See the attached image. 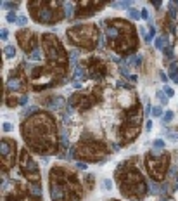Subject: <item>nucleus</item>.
Here are the masks:
<instances>
[{
    "instance_id": "1",
    "label": "nucleus",
    "mask_w": 178,
    "mask_h": 201,
    "mask_svg": "<svg viewBox=\"0 0 178 201\" xmlns=\"http://www.w3.org/2000/svg\"><path fill=\"white\" fill-rule=\"evenodd\" d=\"M23 137L26 144L38 154H52L59 147L57 127L50 115L38 111L23 123Z\"/></svg>"
},
{
    "instance_id": "2",
    "label": "nucleus",
    "mask_w": 178,
    "mask_h": 201,
    "mask_svg": "<svg viewBox=\"0 0 178 201\" xmlns=\"http://www.w3.org/2000/svg\"><path fill=\"white\" fill-rule=\"evenodd\" d=\"M80 184L76 180V175L68 173L64 168H54L50 172V198L52 201H74L80 192Z\"/></svg>"
},
{
    "instance_id": "3",
    "label": "nucleus",
    "mask_w": 178,
    "mask_h": 201,
    "mask_svg": "<svg viewBox=\"0 0 178 201\" xmlns=\"http://www.w3.org/2000/svg\"><path fill=\"white\" fill-rule=\"evenodd\" d=\"M116 175H118V184H119L125 196H128L131 199H142L145 196L147 186L135 168H131V167L126 168L123 165L121 168H118Z\"/></svg>"
},
{
    "instance_id": "4",
    "label": "nucleus",
    "mask_w": 178,
    "mask_h": 201,
    "mask_svg": "<svg viewBox=\"0 0 178 201\" xmlns=\"http://www.w3.org/2000/svg\"><path fill=\"white\" fill-rule=\"evenodd\" d=\"M42 45H43V52H45V57L49 61V64L54 70H64L66 64H68V57H66L64 47L59 42V38L55 35H43L42 36Z\"/></svg>"
},
{
    "instance_id": "5",
    "label": "nucleus",
    "mask_w": 178,
    "mask_h": 201,
    "mask_svg": "<svg viewBox=\"0 0 178 201\" xmlns=\"http://www.w3.org/2000/svg\"><path fill=\"white\" fill-rule=\"evenodd\" d=\"M28 7L31 11L33 19L38 21L40 25H54L64 17V12L61 9H52L47 2H42V0L28 2Z\"/></svg>"
},
{
    "instance_id": "6",
    "label": "nucleus",
    "mask_w": 178,
    "mask_h": 201,
    "mask_svg": "<svg viewBox=\"0 0 178 201\" xmlns=\"http://www.w3.org/2000/svg\"><path fill=\"white\" fill-rule=\"evenodd\" d=\"M68 38L74 45H80V47L92 50L99 35H97V28L92 26V25H78V26H71L68 30Z\"/></svg>"
},
{
    "instance_id": "7",
    "label": "nucleus",
    "mask_w": 178,
    "mask_h": 201,
    "mask_svg": "<svg viewBox=\"0 0 178 201\" xmlns=\"http://www.w3.org/2000/svg\"><path fill=\"white\" fill-rule=\"evenodd\" d=\"M105 153H107V149L102 142L94 141L92 137H83L81 144L78 146V151H76V158L78 156H85L86 160H99Z\"/></svg>"
},
{
    "instance_id": "8",
    "label": "nucleus",
    "mask_w": 178,
    "mask_h": 201,
    "mask_svg": "<svg viewBox=\"0 0 178 201\" xmlns=\"http://www.w3.org/2000/svg\"><path fill=\"white\" fill-rule=\"evenodd\" d=\"M19 170H21V173H23L28 180H31V182H38L40 180L38 165L31 158V154H30V151L26 147H23L21 153H19Z\"/></svg>"
},
{
    "instance_id": "9",
    "label": "nucleus",
    "mask_w": 178,
    "mask_h": 201,
    "mask_svg": "<svg viewBox=\"0 0 178 201\" xmlns=\"http://www.w3.org/2000/svg\"><path fill=\"white\" fill-rule=\"evenodd\" d=\"M168 161H169V156L168 154H163L161 158H156L154 160V156L147 154V170L150 173L152 178H163L164 173H166V168H168Z\"/></svg>"
},
{
    "instance_id": "10",
    "label": "nucleus",
    "mask_w": 178,
    "mask_h": 201,
    "mask_svg": "<svg viewBox=\"0 0 178 201\" xmlns=\"http://www.w3.org/2000/svg\"><path fill=\"white\" fill-rule=\"evenodd\" d=\"M16 142L11 139H2L0 142V154H2V170H11L16 163Z\"/></svg>"
},
{
    "instance_id": "11",
    "label": "nucleus",
    "mask_w": 178,
    "mask_h": 201,
    "mask_svg": "<svg viewBox=\"0 0 178 201\" xmlns=\"http://www.w3.org/2000/svg\"><path fill=\"white\" fill-rule=\"evenodd\" d=\"M105 64L97 59V57H92L90 61H88V75H90L94 80H102L105 76Z\"/></svg>"
},
{
    "instance_id": "12",
    "label": "nucleus",
    "mask_w": 178,
    "mask_h": 201,
    "mask_svg": "<svg viewBox=\"0 0 178 201\" xmlns=\"http://www.w3.org/2000/svg\"><path fill=\"white\" fill-rule=\"evenodd\" d=\"M94 102H95V99L90 94H86V92H80V94H74L71 97V106L80 107V109H85L88 106H92Z\"/></svg>"
},
{
    "instance_id": "13",
    "label": "nucleus",
    "mask_w": 178,
    "mask_h": 201,
    "mask_svg": "<svg viewBox=\"0 0 178 201\" xmlns=\"http://www.w3.org/2000/svg\"><path fill=\"white\" fill-rule=\"evenodd\" d=\"M17 38H19V43H21V47H23L24 50H31V47L33 49H36V45H35V40H33V33L30 31V30H26V28H23L17 35H16Z\"/></svg>"
},
{
    "instance_id": "14",
    "label": "nucleus",
    "mask_w": 178,
    "mask_h": 201,
    "mask_svg": "<svg viewBox=\"0 0 178 201\" xmlns=\"http://www.w3.org/2000/svg\"><path fill=\"white\" fill-rule=\"evenodd\" d=\"M76 7H78V16H90L94 14L99 7H102V2H85V0H81V2H76Z\"/></svg>"
},
{
    "instance_id": "15",
    "label": "nucleus",
    "mask_w": 178,
    "mask_h": 201,
    "mask_svg": "<svg viewBox=\"0 0 178 201\" xmlns=\"http://www.w3.org/2000/svg\"><path fill=\"white\" fill-rule=\"evenodd\" d=\"M140 123H142V109H140V106H133L131 109H128V121H126V125L140 127Z\"/></svg>"
},
{
    "instance_id": "16",
    "label": "nucleus",
    "mask_w": 178,
    "mask_h": 201,
    "mask_svg": "<svg viewBox=\"0 0 178 201\" xmlns=\"http://www.w3.org/2000/svg\"><path fill=\"white\" fill-rule=\"evenodd\" d=\"M5 88H7V90L9 92H19L21 90V88H23V80H21L19 76L16 78V76H11L9 80H7V83H5Z\"/></svg>"
},
{
    "instance_id": "17",
    "label": "nucleus",
    "mask_w": 178,
    "mask_h": 201,
    "mask_svg": "<svg viewBox=\"0 0 178 201\" xmlns=\"http://www.w3.org/2000/svg\"><path fill=\"white\" fill-rule=\"evenodd\" d=\"M138 132H140V127H133V125H125L123 127V135H125V141L130 142L133 141L137 135H138Z\"/></svg>"
},
{
    "instance_id": "18",
    "label": "nucleus",
    "mask_w": 178,
    "mask_h": 201,
    "mask_svg": "<svg viewBox=\"0 0 178 201\" xmlns=\"http://www.w3.org/2000/svg\"><path fill=\"white\" fill-rule=\"evenodd\" d=\"M45 106L50 107V109H61V107H64V99L59 97V96H54V97L45 101Z\"/></svg>"
},
{
    "instance_id": "19",
    "label": "nucleus",
    "mask_w": 178,
    "mask_h": 201,
    "mask_svg": "<svg viewBox=\"0 0 178 201\" xmlns=\"http://www.w3.org/2000/svg\"><path fill=\"white\" fill-rule=\"evenodd\" d=\"M86 70L83 68V66H76V68H74V73H73V78L74 80H78V82H81V80H85L86 78Z\"/></svg>"
},
{
    "instance_id": "20",
    "label": "nucleus",
    "mask_w": 178,
    "mask_h": 201,
    "mask_svg": "<svg viewBox=\"0 0 178 201\" xmlns=\"http://www.w3.org/2000/svg\"><path fill=\"white\" fill-rule=\"evenodd\" d=\"M74 5L76 4H73V2H64V9H66V17H73L74 16Z\"/></svg>"
},
{
    "instance_id": "21",
    "label": "nucleus",
    "mask_w": 178,
    "mask_h": 201,
    "mask_svg": "<svg viewBox=\"0 0 178 201\" xmlns=\"http://www.w3.org/2000/svg\"><path fill=\"white\" fill-rule=\"evenodd\" d=\"M28 191H30V196H31V198H33V196H35V198H40V196H42V189H40V186H38V184L30 186V187H28Z\"/></svg>"
},
{
    "instance_id": "22",
    "label": "nucleus",
    "mask_w": 178,
    "mask_h": 201,
    "mask_svg": "<svg viewBox=\"0 0 178 201\" xmlns=\"http://www.w3.org/2000/svg\"><path fill=\"white\" fill-rule=\"evenodd\" d=\"M113 7H121V9H131V0H121V2H113Z\"/></svg>"
},
{
    "instance_id": "23",
    "label": "nucleus",
    "mask_w": 178,
    "mask_h": 201,
    "mask_svg": "<svg viewBox=\"0 0 178 201\" xmlns=\"http://www.w3.org/2000/svg\"><path fill=\"white\" fill-rule=\"evenodd\" d=\"M166 43H168V38L158 36L156 38V49H166Z\"/></svg>"
},
{
    "instance_id": "24",
    "label": "nucleus",
    "mask_w": 178,
    "mask_h": 201,
    "mask_svg": "<svg viewBox=\"0 0 178 201\" xmlns=\"http://www.w3.org/2000/svg\"><path fill=\"white\" fill-rule=\"evenodd\" d=\"M30 59H31V61H40V59H42V52H40V49H33V50H31V54H30Z\"/></svg>"
},
{
    "instance_id": "25",
    "label": "nucleus",
    "mask_w": 178,
    "mask_h": 201,
    "mask_svg": "<svg viewBox=\"0 0 178 201\" xmlns=\"http://www.w3.org/2000/svg\"><path fill=\"white\" fill-rule=\"evenodd\" d=\"M178 76V66H176V62H173L171 64V68H169V78L171 80H175Z\"/></svg>"
},
{
    "instance_id": "26",
    "label": "nucleus",
    "mask_w": 178,
    "mask_h": 201,
    "mask_svg": "<svg viewBox=\"0 0 178 201\" xmlns=\"http://www.w3.org/2000/svg\"><path fill=\"white\" fill-rule=\"evenodd\" d=\"M4 52H5V56H7L9 59H12V57L16 56V49H14L12 45H7V47L4 49Z\"/></svg>"
},
{
    "instance_id": "27",
    "label": "nucleus",
    "mask_w": 178,
    "mask_h": 201,
    "mask_svg": "<svg viewBox=\"0 0 178 201\" xmlns=\"http://www.w3.org/2000/svg\"><path fill=\"white\" fill-rule=\"evenodd\" d=\"M150 115H152V116H156V118H158V116H163V115H164V111H163V107H159V106H156V107H152V111H150Z\"/></svg>"
},
{
    "instance_id": "28",
    "label": "nucleus",
    "mask_w": 178,
    "mask_h": 201,
    "mask_svg": "<svg viewBox=\"0 0 178 201\" xmlns=\"http://www.w3.org/2000/svg\"><path fill=\"white\" fill-rule=\"evenodd\" d=\"M128 14H130V17H131V19H135V21H137V19H140V11H138V9H130V11H128Z\"/></svg>"
},
{
    "instance_id": "29",
    "label": "nucleus",
    "mask_w": 178,
    "mask_h": 201,
    "mask_svg": "<svg viewBox=\"0 0 178 201\" xmlns=\"http://www.w3.org/2000/svg\"><path fill=\"white\" fill-rule=\"evenodd\" d=\"M17 2H2V7L4 9H17Z\"/></svg>"
},
{
    "instance_id": "30",
    "label": "nucleus",
    "mask_w": 178,
    "mask_h": 201,
    "mask_svg": "<svg viewBox=\"0 0 178 201\" xmlns=\"http://www.w3.org/2000/svg\"><path fill=\"white\" fill-rule=\"evenodd\" d=\"M17 17L19 16H16V12H9L7 14V21H9V23H17Z\"/></svg>"
},
{
    "instance_id": "31",
    "label": "nucleus",
    "mask_w": 178,
    "mask_h": 201,
    "mask_svg": "<svg viewBox=\"0 0 178 201\" xmlns=\"http://www.w3.org/2000/svg\"><path fill=\"white\" fill-rule=\"evenodd\" d=\"M171 120H173V113H171V111H166V113L163 115V121L168 123V121H171Z\"/></svg>"
},
{
    "instance_id": "32",
    "label": "nucleus",
    "mask_w": 178,
    "mask_h": 201,
    "mask_svg": "<svg viewBox=\"0 0 178 201\" xmlns=\"http://www.w3.org/2000/svg\"><path fill=\"white\" fill-rule=\"evenodd\" d=\"M164 94H166V97H173L175 96V90L171 87H164Z\"/></svg>"
},
{
    "instance_id": "33",
    "label": "nucleus",
    "mask_w": 178,
    "mask_h": 201,
    "mask_svg": "<svg viewBox=\"0 0 178 201\" xmlns=\"http://www.w3.org/2000/svg\"><path fill=\"white\" fill-rule=\"evenodd\" d=\"M154 147L163 149V147H164V141H161V139H156V141H154Z\"/></svg>"
},
{
    "instance_id": "34",
    "label": "nucleus",
    "mask_w": 178,
    "mask_h": 201,
    "mask_svg": "<svg viewBox=\"0 0 178 201\" xmlns=\"http://www.w3.org/2000/svg\"><path fill=\"white\" fill-rule=\"evenodd\" d=\"M176 16V9H175V2L169 4V17H175Z\"/></svg>"
},
{
    "instance_id": "35",
    "label": "nucleus",
    "mask_w": 178,
    "mask_h": 201,
    "mask_svg": "<svg viewBox=\"0 0 178 201\" xmlns=\"http://www.w3.org/2000/svg\"><path fill=\"white\" fill-rule=\"evenodd\" d=\"M150 192H154V194H156V192H161V187H159L158 184L152 182V184H150Z\"/></svg>"
},
{
    "instance_id": "36",
    "label": "nucleus",
    "mask_w": 178,
    "mask_h": 201,
    "mask_svg": "<svg viewBox=\"0 0 178 201\" xmlns=\"http://www.w3.org/2000/svg\"><path fill=\"white\" fill-rule=\"evenodd\" d=\"M17 25H19V26H24V25H26V17H24V16H19V17H17Z\"/></svg>"
},
{
    "instance_id": "37",
    "label": "nucleus",
    "mask_w": 178,
    "mask_h": 201,
    "mask_svg": "<svg viewBox=\"0 0 178 201\" xmlns=\"http://www.w3.org/2000/svg\"><path fill=\"white\" fill-rule=\"evenodd\" d=\"M140 19H149V12H147V9H142V11H140Z\"/></svg>"
},
{
    "instance_id": "38",
    "label": "nucleus",
    "mask_w": 178,
    "mask_h": 201,
    "mask_svg": "<svg viewBox=\"0 0 178 201\" xmlns=\"http://www.w3.org/2000/svg\"><path fill=\"white\" fill-rule=\"evenodd\" d=\"M164 56H166V57H169V59L173 57V50H171V47H166V49H164Z\"/></svg>"
},
{
    "instance_id": "39",
    "label": "nucleus",
    "mask_w": 178,
    "mask_h": 201,
    "mask_svg": "<svg viewBox=\"0 0 178 201\" xmlns=\"http://www.w3.org/2000/svg\"><path fill=\"white\" fill-rule=\"evenodd\" d=\"M158 99L164 104V102H166V94H164V92H158Z\"/></svg>"
},
{
    "instance_id": "40",
    "label": "nucleus",
    "mask_w": 178,
    "mask_h": 201,
    "mask_svg": "<svg viewBox=\"0 0 178 201\" xmlns=\"http://www.w3.org/2000/svg\"><path fill=\"white\" fill-rule=\"evenodd\" d=\"M2 130H4V132H11V130H12V125H11V123H4V125H2Z\"/></svg>"
},
{
    "instance_id": "41",
    "label": "nucleus",
    "mask_w": 178,
    "mask_h": 201,
    "mask_svg": "<svg viewBox=\"0 0 178 201\" xmlns=\"http://www.w3.org/2000/svg\"><path fill=\"white\" fill-rule=\"evenodd\" d=\"M76 167H78L80 170H86V167H88V163H83V161H78V163H76Z\"/></svg>"
},
{
    "instance_id": "42",
    "label": "nucleus",
    "mask_w": 178,
    "mask_h": 201,
    "mask_svg": "<svg viewBox=\"0 0 178 201\" xmlns=\"http://www.w3.org/2000/svg\"><path fill=\"white\" fill-rule=\"evenodd\" d=\"M26 101H28V96H26V94H24V96H23V97H21V99H19V101H17V104H19V106H23V104H26Z\"/></svg>"
},
{
    "instance_id": "43",
    "label": "nucleus",
    "mask_w": 178,
    "mask_h": 201,
    "mask_svg": "<svg viewBox=\"0 0 178 201\" xmlns=\"http://www.w3.org/2000/svg\"><path fill=\"white\" fill-rule=\"evenodd\" d=\"M7 36H9V31H7V30H2V31H0V38H2V40H7Z\"/></svg>"
},
{
    "instance_id": "44",
    "label": "nucleus",
    "mask_w": 178,
    "mask_h": 201,
    "mask_svg": "<svg viewBox=\"0 0 178 201\" xmlns=\"http://www.w3.org/2000/svg\"><path fill=\"white\" fill-rule=\"evenodd\" d=\"M159 78H161V82H168V76H166V73H163V71H159Z\"/></svg>"
},
{
    "instance_id": "45",
    "label": "nucleus",
    "mask_w": 178,
    "mask_h": 201,
    "mask_svg": "<svg viewBox=\"0 0 178 201\" xmlns=\"http://www.w3.org/2000/svg\"><path fill=\"white\" fill-rule=\"evenodd\" d=\"M104 187L105 189H111V187H113V182H111V180H104Z\"/></svg>"
},
{
    "instance_id": "46",
    "label": "nucleus",
    "mask_w": 178,
    "mask_h": 201,
    "mask_svg": "<svg viewBox=\"0 0 178 201\" xmlns=\"http://www.w3.org/2000/svg\"><path fill=\"white\" fill-rule=\"evenodd\" d=\"M152 5H154L156 9H159V7L163 5V2H161V0H158V2H156V0H154V2H152Z\"/></svg>"
},
{
    "instance_id": "47",
    "label": "nucleus",
    "mask_w": 178,
    "mask_h": 201,
    "mask_svg": "<svg viewBox=\"0 0 178 201\" xmlns=\"http://www.w3.org/2000/svg\"><path fill=\"white\" fill-rule=\"evenodd\" d=\"M169 141H178V133H169Z\"/></svg>"
},
{
    "instance_id": "48",
    "label": "nucleus",
    "mask_w": 178,
    "mask_h": 201,
    "mask_svg": "<svg viewBox=\"0 0 178 201\" xmlns=\"http://www.w3.org/2000/svg\"><path fill=\"white\" fill-rule=\"evenodd\" d=\"M69 56H71V59H76V57H78V50H71Z\"/></svg>"
},
{
    "instance_id": "49",
    "label": "nucleus",
    "mask_w": 178,
    "mask_h": 201,
    "mask_svg": "<svg viewBox=\"0 0 178 201\" xmlns=\"http://www.w3.org/2000/svg\"><path fill=\"white\" fill-rule=\"evenodd\" d=\"M130 82L135 83V82H137V75H130Z\"/></svg>"
},
{
    "instance_id": "50",
    "label": "nucleus",
    "mask_w": 178,
    "mask_h": 201,
    "mask_svg": "<svg viewBox=\"0 0 178 201\" xmlns=\"http://www.w3.org/2000/svg\"><path fill=\"white\" fill-rule=\"evenodd\" d=\"M175 82H176V83H178V76H176V78H175Z\"/></svg>"
}]
</instances>
